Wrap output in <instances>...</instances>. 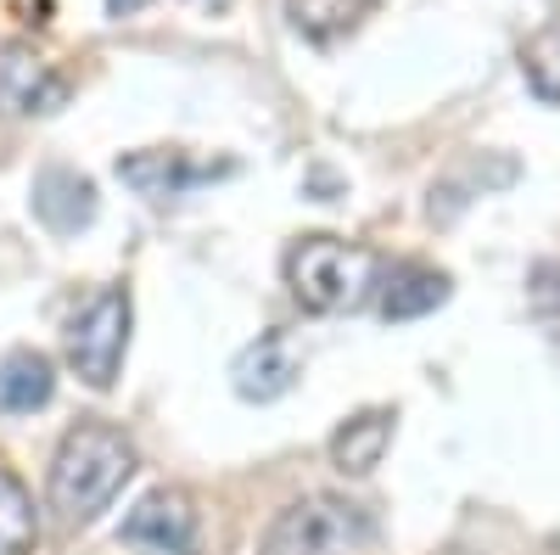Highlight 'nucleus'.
I'll return each mask as SVG.
<instances>
[{
    "label": "nucleus",
    "instance_id": "6e6552de",
    "mask_svg": "<svg viewBox=\"0 0 560 555\" xmlns=\"http://www.w3.org/2000/svg\"><path fill=\"white\" fill-rule=\"evenodd\" d=\"M34 213L57 230V236H73V230H84L90 219H96V185H90L84 174L51 163L39 169L34 180Z\"/></svg>",
    "mask_w": 560,
    "mask_h": 555
},
{
    "label": "nucleus",
    "instance_id": "2eb2a0df",
    "mask_svg": "<svg viewBox=\"0 0 560 555\" xmlns=\"http://www.w3.org/2000/svg\"><path fill=\"white\" fill-rule=\"evenodd\" d=\"M522 73H527V84H533L538 102L560 107V18L544 23V28L522 45Z\"/></svg>",
    "mask_w": 560,
    "mask_h": 555
},
{
    "label": "nucleus",
    "instance_id": "dca6fc26",
    "mask_svg": "<svg viewBox=\"0 0 560 555\" xmlns=\"http://www.w3.org/2000/svg\"><path fill=\"white\" fill-rule=\"evenodd\" d=\"M533 309L538 314H560V264H538V275H533Z\"/></svg>",
    "mask_w": 560,
    "mask_h": 555
},
{
    "label": "nucleus",
    "instance_id": "39448f33",
    "mask_svg": "<svg viewBox=\"0 0 560 555\" xmlns=\"http://www.w3.org/2000/svg\"><path fill=\"white\" fill-rule=\"evenodd\" d=\"M124 544L140 555H202V517L185 488H152L124 517Z\"/></svg>",
    "mask_w": 560,
    "mask_h": 555
},
{
    "label": "nucleus",
    "instance_id": "9b49d317",
    "mask_svg": "<svg viewBox=\"0 0 560 555\" xmlns=\"http://www.w3.org/2000/svg\"><path fill=\"white\" fill-rule=\"evenodd\" d=\"M51 393H57V370L45 354L12 348L0 359V409L7 415H34L39 404H51Z\"/></svg>",
    "mask_w": 560,
    "mask_h": 555
},
{
    "label": "nucleus",
    "instance_id": "9d476101",
    "mask_svg": "<svg viewBox=\"0 0 560 555\" xmlns=\"http://www.w3.org/2000/svg\"><path fill=\"white\" fill-rule=\"evenodd\" d=\"M230 377H236V393L247 404H269V398H280V393L292 388L298 365H292L287 348H280V337H258L253 348H242L236 365H230Z\"/></svg>",
    "mask_w": 560,
    "mask_h": 555
},
{
    "label": "nucleus",
    "instance_id": "423d86ee",
    "mask_svg": "<svg viewBox=\"0 0 560 555\" xmlns=\"http://www.w3.org/2000/svg\"><path fill=\"white\" fill-rule=\"evenodd\" d=\"M68 73H57L28 45H0V113L7 118H39L68 102Z\"/></svg>",
    "mask_w": 560,
    "mask_h": 555
},
{
    "label": "nucleus",
    "instance_id": "f257e3e1",
    "mask_svg": "<svg viewBox=\"0 0 560 555\" xmlns=\"http://www.w3.org/2000/svg\"><path fill=\"white\" fill-rule=\"evenodd\" d=\"M129 477H135V443L107 421H79L57 443L45 494H51V511L62 528H84L118 499Z\"/></svg>",
    "mask_w": 560,
    "mask_h": 555
},
{
    "label": "nucleus",
    "instance_id": "f03ea898",
    "mask_svg": "<svg viewBox=\"0 0 560 555\" xmlns=\"http://www.w3.org/2000/svg\"><path fill=\"white\" fill-rule=\"evenodd\" d=\"M382 258L342 236H303L287 253V287L308 314H353L376 298Z\"/></svg>",
    "mask_w": 560,
    "mask_h": 555
},
{
    "label": "nucleus",
    "instance_id": "ddd939ff",
    "mask_svg": "<svg viewBox=\"0 0 560 555\" xmlns=\"http://www.w3.org/2000/svg\"><path fill=\"white\" fill-rule=\"evenodd\" d=\"M39 544V517H34V494L23 488L18 472L0 466V555H28Z\"/></svg>",
    "mask_w": 560,
    "mask_h": 555
},
{
    "label": "nucleus",
    "instance_id": "f3484780",
    "mask_svg": "<svg viewBox=\"0 0 560 555\" xmlns=\"http://www.w3.org/2000/svg\"><path fill=\"white\" fill-rule=\"evenodd\" d=\"M140 7H147V0H107L113 18H129V12H140Z\"/></svg>",
    "mask_w": 560,
    "mask_h": 555
},
{
    "label": "nucleus",
    "instance_id": "f8f14e48",
    "mask_svg": "<svg viewBox=\"0 0 560 555\" xmlns=\"http://www.w3.org/2000/svg\"><path fill=\"white\" fill-rule=\"evenodd\" d=\"M387 443H393V409H364L331 438V460H337V472H348V477H370L382 466Z\"/></svg>",
    "mask_w": 560,
    "mask_h": 555
},
{
    "label": "nucleus",
    "instance_id": "0eeeda50",
    "mask_svg": "<svg viewBox=\"0 0 560 555\" xmlns=\"http://www.w3.org/2000/svg\"><path fill=\"white\" fill-rule=\"evenodd\" d=\"M213 174H230V163H197V158H185V152H129V158H118V180L135 185L147 203L185 197L191 185H202Z\"/></svg>",
    "mask_w": 560,
    "mask_h": 555
},
{
    "label": "nucleus",
    "instance_id": "1a4fd4ad",
    "mask_svg": "<svg viewBox=\"0 0 560 555\" xmlns=\"http://www.w3.org/2000/svg\"><path fill=\"white\" fill-rule=\"evenodd\" d=\"M376 303L387 320H420L448 303V275L432 264H393L376 281Z\"/></svg>",
    "mask_w": 560,
    "mask_h": 555
},
{
    "label": "nucleus",
    "instance_id": "4468645a",
    "mask_svg": "<svg viewBox=\"0 0 560 555\" xmlns=\"http://www.w3.org/2000/svg\"><path fill=\"white\" fill-rule=\"evenodd\" d=\"M376 7H382V0H287L298 34H308V39H337V34H348L364 12H376Z\"/></svg>",
    "mask_w": 560,
    "mask_h": 555
},
{
    "label": "nucleus",
    "instance_id": "20e7f679",
    "mask_svg": "<svg viewBox=\"0 0 560 555\" xmlns=\"http://www.w3.org/2000/svg\"><path fill=\"white\" fill-rule=\"evenodd\" d=\"M129 320H135V309H129L124 287H102L73 314L68 359H73V370L90 388H113L118 382V365H124V348H129Z\"/></svg>",
    "mask_w": 560,
    "mask_h": 555
},
{
    "label": "nucleus",
    "instance_id": "7ed1b4c3",
    "mask_svg": "<svg viewBox=\"0 0 560 555\" xmlns=\"http://www.w3.org/2000/svg\"><path fill=\"white\" fill-rule=\"evenodd\" d=\"M376 539L364 505L337 494H308L292 499L264 533V555H364Z\"/></svg>",
    "mask_w": 560,
    "mask_h": 555
},
{
    "label": "nucleus",
    "instance_id": "a211bd4d",
    "mask_svg": "<svg viewBox=\"0 0 560 555\" xmlns=\"http://www.w3.org/2000/svg\"><path fill=\"white\" fill-rule=\"evenodd\" d=\"M549 550H555V555H560V533H555V544H549Z\"/></svg>",
    "mask_w": 560,
    "mask_h": 555
}]
</instances>
